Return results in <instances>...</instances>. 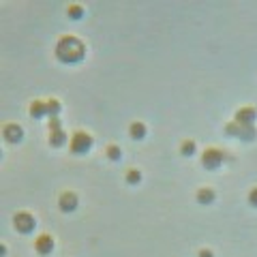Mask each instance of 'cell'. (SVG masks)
Here are the masks:
<instances>
[{
  "mask_svg": "<svg viewBox=\"0 0 257 257\" xmlns=\"http://www.w3.org/2000/svg\"><path fill=\"white\" fill-rule=\"evenodd\" d=\"M56 56H58V60L64 62V64L82 62L84 56H86V45L73 35L60 37L56 43Z\"/></svg>",
  "mask_w": 257,
  "mask_h": 257,
  "instance_id": "6da1fadb",
  "label": "cell"
},
{
  "mask_svg": "<svg viewBox=\"0 0 257 257\" xmlns=\"http://www.w3.org/2000/svg\"><path fill=\"white\" fill-rule=\"evenodd\" d=\"M225 133L231 135V137H238V139H244V141H251L255 137V127L253 125H240V122H229L225 127Z\"/></svg>",
  "mask_w": 257,
  "mask_h": 257,
  "instance_id": "7a4b0ae2",
  "label": "cell"
},
{
  "mask_svg": "<svg viewBox=\"0 0 257 257\" xmlns=\"http://www.w3.org/2000/svg\"><path fill=\"white\" fill-rule=\"evenodd\" d=\"M90 148H92V137H90L88 133H84V131H77L73 137H71V152H75V154H84V152H88Z\"/></svg>",
  "mask_w": 257,
  "mask_h": 257,
  "instance_id": "3957f363",
  "label": "cell"
},
{
  "mask_svg": "<svg viewBox=\"0 0 257 257\" xmlns=\"http://www.w3.org/2000/svg\"><path fill=\"white\" fill-rule=\"evenodd\" d=\"M223 161H225V152L218 150V148H208V150L202 154V165L206 170H216Z\"/></svg>",
  "mask_w": 257,
  "mask_h": 257,
  "instance_id": "277c9868",
  "label": "cell"
},
{
  "mask_svg": "<svg viewBox=\"0 0 257 257\" xmlns=\"http://www.w3.org/2000/svg\"><path fill=\"white\" fill-rule=\"evenodd\" d=\"M13 225H15V229L22 231V234H30L37 223H35V216H32L30 212H17V214L13 216Z\"/></svg>",
  "mask_w": 257,
  "mask_h": 257,
  "instance_id": "5b68a950",
  "label": "cell"
},
{
  "mask_svg": "<svg viewBox=\"0 0 257 257\" xmlns=\"http://www.w3.org/2000/svg\"><path fill=\"white\" fill-rule=\"evenodd\" d=\"M2 135L9 144H17V141H22V137H24V128L19 125H6L2 128Z\"/></svg>",
  "mask_w": 257,
  "mask_h": 257,
  "instance_id": "8992f818",
  "label": "cell"
},
{
  "mask_svg": "<svg viewBox=\"0 0 257 257\" xmlns=\"http://www.w3.org/2000/svg\"><path fill=\"white\" fill-rule=\"evenodd\" d=\"M58 206H60L62 212H73L77 208V195L71 191H64L60 195V199H58Z\"/></svg>",
  "mask_w": 257,
  "mask_h": 257,
  "instance_id": "52a82bcc",
  "label": "cell"
},
{
  "mask_svg": "<svg viewBox=\"0 0 257 257\" xmlns=\"http://www.w3.org/2000/svg\"><path fill=\"white\" fill-rule=\"evenodd\" d=\"M35 249H37V253H41V255L51 253V249H54V238L47 234H41L35 240Z\"/></svg>",
  "mask_w": 257,
  "mask_h": 257,
  "instance_id": "ba28073f",
  "label": "cell"
},
{
  "mask_svg": "<svg viewBox=\"0 0 257 257\" xmlns=\"http://www.w3.org/2000/svg\"><path fill=\"white\" fill-rule=\"evenodd\" d=\"M255 118H257V112L253 107H240L236 112V122H240V125H253L255 122Z\"/></svg>",
  "mask_w": 257,
  "mask_h": 257,
  "instance_id": "9c48e42d",
  "label": "cell"
},
{
  "mask_svg": "<svg viewBox=\"0 0 257 257\" xmlns=\"http://www.w3.org/2000/svg\"><path fill=\"white\" fill-rule=\"evenodd\" d=\"M214 197H216V195H214V191H212L210 186H204V189H199L197 195H195V199H197V202L202 204V206L212 204V202H214Z\"/></svg>",
  "mask_w": 257,
  "mask_h": 257,
  "instance_id": "30bf717a",
  "label": "cell"
},
{
  "mask_svg": "<svg viewBox=\"0 0 257 257\" xmlns=\"http://www.w3.org/2000/svg\"><path fill=\"white\" fill-rule=\"evenodd\" d=\"M47 114V101H32L30 103V116L32 118H43Z\"/></svg>",
  "mask_w": 257,
  "mask_h": 257,
  "instance_id": "8fae6325",
  "label": "cell"
},
{
  "mask_svg": "<svg viewBox=\"0 0 257 257\" xmlns=\"http://www.w3.org/2000/svg\"><path fill=\"white\" fill-rule=\"evenodd\" d=\"M128 133H131L133 139H144L146 137V125L144 122H133V125L128 127Z\"/></svg>",
  "mask_w": 257,
  "mask_h": 257,
  "instance_id": "7c38bea8",
  "label": "cell"
},
{
  "mask_svg": "<svg viewBox=\"0 0 257 257\" xmlns=\"http://www.w3.org/2000/svg\"><path fill=\"white\" fill-rule=\"evenodd\" d=\"M64 141H67V133H64L62 128H58V131H51L49 133V144L51 146H62Z\"/></svg>",
  "mask_w": 257,
  "mask_h": 257,
  "instance_id": "4fadbf2b",
  "label": "cell"
},
{
  "mask_svg": "<svg viewBox=\"0 0 257 257\" xmlns=\"http://www.w3.org/2000/svg\"><path fill=\"white\" fill-rule=\"evenodd\" d=\"M60 101L58 99H49L47 101V116L49 118H58V112H60Z\"/></svg>",
  "mask_w": 257,
  "mask_h": 257,
  "instance_id": "5bb4252c",
  "label": "cell"
},
{
  "mask_svg": "<svg viewBox=\"0 0 257 257\" xmlns=\"http://www.w3.org/2000/svg\"><path fill=\"white\" fill-rule=\"evenodd\" d=\"M180 152H182L184 157H193V154H195V141H191V139L182 141V146H180Z\"/></svg>",
  "mask_w": 257,
  "mask_h": 257,
  "instance_id": "9a60e30c",
  "label": "cell"
},
{
  "mask_svg": "<svg viewBox=\"0 0 257 257\" xmlns=\"http://www.w3.org/2000/svg\"><path fill=\"white\" fill-rule=\"evenodd\" d=\"M67 15L71 17V19H80L82 15H84V9L80 4H71L69 9H67Z\"/></svg>",
  "mask_w": 257,
  "mask_h": 257,
  "instance_id": "2e32d148",
  "label": "cell"
},
{
  "mask_svg": "<svg viewBox=\"0 0 257 257\" xmlns=\"http://www.w3.org/2000/svg\"><path fill=\"white\" fill-rule=\"evenodd\" d=\"M141 180V171L139 170H128L127 171V182L128 184H137Z\"/></svg>",
  "mask_w": 257,
  "mask_h": 257,
  "instance_id": "e0dca14e",
  "label": "cell"
},
{
  "mask_svg": "<svg viewBox=\"0 0 257 257\" xmlns=\"http://www.w3.org/2000/svg\"><path fill=\"white\" fill-rule=\"evenodd\" d=\"M105 154H107V159H112V161H118L120 157H122V152H120V148L118 146H107V150H105Z\"/></svg>",
  "mask_w": 257,
  "mask_h": 257,
  "instance_id": "ac0fdd59",
  "label": "cell"
},
{
  "mask_svg": "<svg viewBox=\"0 0 257 257\" xmlns=\"http://www.w3.org/2000/svg\"><path fill=\"white\" fill-rule=\"evenodd\" d=\"M249 204L257 208V186H255V189H251V193H249Z\"/></svg>",
  "mask_w": 257,
  "mask_h": 257,
  "instance_id": "d6986e66",
  "label": "cell"
},
{
  "mask_svg": "<svg viewBox=\"0 0 257 257\" xmlns=\"http://www.w3.org/2000/svg\"><path fill=\"white\" fill-rule=\"evenodd\" d=\"M60 128V118H51L49 120V131H58Z\"/></svg>",
  "mask_w": 257,
  "mask_h": 257,
  "instance_id": "ffe728a7",
  "label": "cell"
},
{
  "mask_svg": "<svg viewBox=\"0 0 257 257\" xmlns=\"http://www.w3.org/2000/svg\"><path fill=\"white\" fill-rule=\"evenodd\" d=\"M199 257H214V255H212L210 249H202V251H199Z\"/></svg>",
  "mask_w": 257,
  "mask_h": 257,
  "instance_id": "44dd1931",
  "label": "cell"
}]
</instances>
